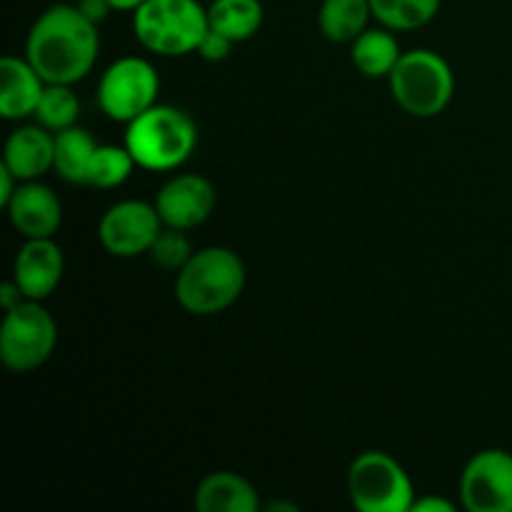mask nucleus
<instances>
[{"instance_id": "a211bd4d", "label": "nucleus", "mask_w": 512, "mask_h": 512, "mask_svg": "<svg viewBox=\"0 0 512 512\" xmlns=\"http://www.w3.org/2000/svg\"><path fill=\"white\" fill-rule=\"evenodd\" d=\"M370 18V0H323L318 10L320 33L330 43H353L363 30H368Z\"/></svg>"}, {"instance_id": "6e6552de", "label": "nucleus", "mask_w": 512, "mask_h": 512, "mask_svg": "<svg viewBox=\"0 0 512 512\" xmlns=\"http://www.w3.org/2000/svg\"><path fill=\"white\" fill-rule=\"evenodd\" d=\"M160 78L145 58H120L105 68L98 85V103L115 123H125L143 115L158 103Z\"/></svg>"}, {"instance_id": "412c9836", "label": "nucleus", "mask_w": 512, "mask_h": 512, "mask_svg": "<svg viewBox=\"0 0 512 512\" xmlns=\"http://www.w3.org/2000/svg\"><path fill=\"white\" fill-rule=\"evenodd\" d=\"M443 0H370L373 18L388 30H420L438 15Z\"/></svg>"}, {"instance_id": "2eb2a0df", "label": "nucleus", "mask_w": 512, "mask_h": 512, "mask_svg": "<svg viewBox=\"0 0 512 512\" xmlns=\"http://www.w3.org/2000/svg\"><path fill=\"white\" fill-rule=\"evenodd\" d=\"M45 85L48 83L40 78L28 58L5 55L0 60V115L5 120H23L35 115Z\"/></svg>"}, {"instance_id": "39448f33", "label": "nucleus", "mask_w": 512, "mask_h": 512, "mask_svg": "<svg viewBox=\"0 0 512 512\" xmlns=\"http://www.w3.org/2000/svg\"><path fill=\"white\" fill-rule=\"evenodd\" d=\"M388 83L395 103L413 118H435L448 108L455 93L448 60L428 48L400 55Z\"/></svg>"}, {"instance_id": "bb28decb", "label": "nucleus", "mask_w": 512, "mask_h": 512, "mask_svg": "<svg viewBox=\"0 0 512 512\" xmlns=\"http://www.w3.org/2000/svg\"><path fill=\"white\" fill-rule=\"evenodd\" d=\"M23 300H28L23 295V290H20V285L15 283V280H10V283H5L3 288H0V305H3V310L8 313V310H13L15 305H20Z\"/></svg>"}, {"instance_id": "f03ea898", "label": "nucleus", "mask_w": 512, "mask_h": 512, "mask_svg": "<svg viewBox=\"0 0 512 512\" xmlns=\"http://www.w3.org/2000/svg\"><path fill=\"white\" fill-rule=\"evenodd\" d=\"M245 263L238 253L220 245H210L178 270L175 300L190 315H218L228 310L245 290Z\"/></svg>"}, {"instance_id": "7c9ffc66", "label": "nucleus", "mask_w": 512, "mask_h": 512, "mask_svg": "<svg viewBox=\"0 0 512 512\" xmlns=\"http://www.w3.org/2000/svg\"><path fill=\"white\" fill-rule=\"evenodd\" d=\"M268 510H270V512H275V510H290V512H298V505H288V503H273V505H268Z\"/></svg>"}, {"instance_id": "c85d7f7f", "label": "nucleus", "mask_w": 512, "mask_h": 512, "mask_svg": "<svg viewBox=\"0 0 512 512\" xmlns=\"http://www.w3.org/2000/svg\"><path fill=\"white\" fill-rule=\"evenodd\" d=\"M410 512H455V505L448 503V500H443V498H430L428 495V498L415 500Z\"/></svg>"}, {"instance_id": "f3484780", "label": "nucleus", "mask_w": 512, "mask_h": 512, "mask_svg": "<svg viewBox=\"0 0 512 512\" xmlns=\"http://www.w3.org/2000/svg\"><path fill=\"white\" fill-rule=\"evenodd\" d=\"M350 45V60L365 78H390L403 55L398 38L388 28L363 30Z\"/></svg>"}, {"instance_id": "423d86ee", "label": "nucleus", "mask_w": 512, "mask_h": 512, "mask_svg": "<svg viewBox=\"0 0 512 512\" xmlns=\"http://www.w3.org/2000/svg\"><path fill=\"white\" fill-rule=\"evenodd\" d=\"M350 503L360 512H410L415 503L413 480L388 453L368 450L348 470Z\"/></svg>"}, {"instance_id": "ddd939ff", "label": "nucleus", "mask_w": 512, "mask_h": 512, "mask_svg": "<svg viewBox=\"0 0 512 512\" xmlns=\"http://www.w3.org/2000/svg\"><path fill=\"white\" fill-rule=\"evenodd\" d=\"M13 228L28 238H53L63 223V203L48 185L38 180L20 183L10 203L5 205Z\"/></svg>"}, {"instance_id": "7ed1b4c3", "label": "nucleus", "mask_w": 512, "mask_h": 512, "mask_svg": "<svg viewBox=\"0 0 512 512\" xmlns=\"http://www.w3.org/2000/svg\"><path fill=\"white\" fill-rule=\"evenodd\" d=\"M198 145V128L195 120L175 105H158L145 110L128 123L125 148L135 158V163L153 173L175 170L193 155Z\"/></svg>"}, {"instance_id": "9d476101", "label": "nucleus", "mask_w": 512, "mask_h": 512, "mask_svg": "<svg viewBox=\"0 0 512 512\" xmlns=\"http://www.w3.org/2000/svg\"><path fill=\"white\" fill-rule=\"evenodd\" d=\"M160 230L163 220L155 203L123 200L105 210L98 225V238L113 258H138L140 253H148Z\"/></svg>"}, {"instance_id": "b1692460", "label": "nucleus", "mask_w": 512, "mask_h": 512, "mask_svg": "<svg viewBox=\"0 0 512 512\" xmlns=\"http://www.w3.org/2000/svg\"><path fill=\"white\" fill-rule=\"evenodd\" d=\"M148 255L153 258L155 265L165 270H180L190 258H193V248H190V240L185 238V230L168 228L165 225L158 233L155 243L150 245Z\"/></svg>"}, {"instance_id": "4be33fe9", "label": "nucleus", "mask_w": 512, "mask_h": 512, "mask_svg": "<svg viewBox=\"0 0 512 512\" xmlns=\"http://www.w3.org/2000/svg\"><path fill=\"white\" fill-rule=\"evenodd\" d=\"M135 165L138 163L125 145L123 148L120 145H98L93 158H90L88 173H85V185L100 190L118 188L130 178Z\"/></svg>"}, {"instance_id": "f8f14e48", "label": "nucleus", "mask_w": 512, "mask_h": 512, "mask_svg": "<svg viewBox=\"0 0 512 512\" xmlns=\"http://www.w3.org/2000/svg\"><path fill=\"white\" fill-rule=\"evenodd\" d=\"M65 258L53 238H28L13 263V280L28 300H45L63 280Z\"/></svg>"}, {"instance_id": "a878e982", "label": "nucleus", "mask_w": 512, "mask_h": 512, "mask_svg": "<svg viewBox=\"0 0 512 512\" xmlns=\"http://www.w3.org/2000/svg\"><path fill=\"white\" fill-rule=\"evenodd\" d=\"M80 8V13L85 15V18L93 20L95 25H100L103 20H108V15L113 13V5H110V0H78L75 3Z\"/></svg>"}, {"instance_id": "cd10ccee", "label": "nucleus", "mask_w": 512, "mask_h": 512, "mask_svg": "<svg viewBox=\"0 0 512 512\" xmlns=\"http://www.w3.org/2000/svg\"><path fill=\"white\" fill-rule=\"evenodd\" d=\"M18 185H20V180L15 178V175L10 173L5 165H0V205H3V208L10 203V198L15 195Z\"/></svg>"}, {"instance_id": "6ab92c4d", "label": "nucleus", "mask_w": 512, "mask_h": 512, "mask_svg": "<svg viewBox=\"0 0 512 512\" xmlns=\"http://www.w3.org/2000/svg\"><path fill=\"white\" fill-rule=\"evenodd\" d=\"M263 3L260 0H213L208 5L210 30H218L233 43H245L263 25Z\"/></svg>"}, {"instance_id": "dca6fc26", "label": "nucleus", "mask_w": 512, "mask_h": 512, "mask_svg": "<svg viewBox=\"0 0 512 512\" xmlns=\"http://www.w3.org/2000/svg\"><path fill=\"white\" fill-rule=\"evenodd\" d=\"M258 508V490L230 470L205 475L195 488V510L200 512H255Z\"/></svg>"}, {"instance_id": "393cba45", "label": "nucleus", "mask_w": 512, "mask_h": 512, "mask_svg": "<svg viewBox=\"0 0 512 512\" xmlns=\"http://www.w3.org/2000/svg\"><path fill=\"white\" fill-rule=\"evenodd\" d=\"M233 40L225 38L223 33H218V30H208V35L203 38V43H200L198 53L200 58L208 60V63H220V60L228 58L230 53H233Z\"/></svg>"}, {"instance_id": "aec40b11", "label": "nucleus", "mask_w": 512, "mask_h": 512, "mask_svg": "<svg viewBox=\"0 0 512 512\" xmlns=\"http://www.w3.org/2000/svg\"><path fill=\"white\" fill-rule=\"evenodd\" d=\"M95 148H98V143L83 128L73 125V128L55 133V173L68 183L85 185V173H88Z\"/></svg>"}, {"instance_id": "9b49d317", "label": "nucleus", "mask_w": 512, "mask_h": 512, "mask_svg": "<svg viewBox=\"0 0 512 512\" xmlns=\"http://www.w3.org/2000/svg\"><path fill=\"white\" fill-rule=\"evenodd\" d=\"M218 195L213 183L203 175L183 173L170 178L155 195V208L168 228L193 230L213 215Z\"/></svg>"}, {"instance_id": "c756f323", "label": "nucleus", "mask_w": 512, "mask_h": 512, "mask_svg": "<svg viewBox=\"0 0 512 512\" xmlns=\"http://www.w3.org/2000/svg\"><path fill=\"white\" fill-rule=\"evenodd\" d=\"M143 3L145 0H110V5H113L115 10H125V13H133V10H138Z\"/></svg>"}, {"instance_id": "5701e85b", "label": "nucleus", "mask_w": 512, "mask_h": 512, "mask_svg": "<svg viewBox=\"0 0 512 512\" xmlns=\"http://www.w3.org/2000/svg\"><path fill=\"white\" fill-rule=\"evenodd\" d=\"M80 115V100L73 93V85H45L43 98H40L35 118L43 128L60 133L65 128H73Z\"/></svg>"}, {"instance_id": "0eeeda50", "label": "nucleus", "mask_w": 512, "mask_h": 512, "mask_svg": "<svg viewBox=\"0 0 512 512\" xmlns=\"http://www.w3.org/2000/svg\"><path fill=\"white\" fill-rule=\"evenodd\" d=\"M58 343V325L40 300H23L5 313L0 328V360L15 373H30L48 363Z\"/></svg>"}, {"instance_id": "20e7f679", "label": "nucleus", "mask_w": 512, "mask_h": 512, "mask_svg": "<svg viewBox=\"0 0 512 512\" xmlns=\"http://www.w3.org/2000/svg\"><path fill=\"white\" fill-rule=\"evenodd\" d=\"M208 30V8L198 0H145L133 10L135 40L163 58L198 53Z\"/></svg>"}, {"instance_id": "1a4fd4ad", "label": "nucleus", "mask_w": 512, "mask_h": 512, "mask_svg": "<svg viewBox=\"0 0 512 512\" xmlns=\"http://www.w3.org/2000/svg\"><path fill=\"white\" fill-rule=\"evenodd\" d=\"M460 500L470 512H512V453H475L460 475Z\"/></svg>"}, {"instance_id": "4468645a", "label": "nucleus", "mask_w": 512, "mask_h": 512, "mask_svg": "<svg viewBox=\"0 0 512 512\" xmlns=\"http://www.w3.org/2000/svg\"><path fill=\"white\" fill-rule=\"evenodd\" d=\"M3 165L20 180H38L55 168V135L43 125H23L13 130L5 143Z\"/></svg>"}, {"instance_id": "f257e3e1", "label": "nucleus", "mask_w": 512, "mask_h": 512, "mask_svg": "<svg viewBox=\"0 0 512 512\" xmlns=\"http://www.w3.org/2000/svg\"><path fill=\"white\" fill-rule=\"evenodd\" d=\"M98 50V25L85 18L78 5L58 3L33 23L25 58L48 85H75L93 70Z\"/></svg>"}]
</instances>
